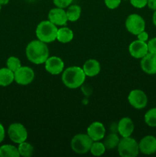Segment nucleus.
<instances>
[{
	"instance_id": "obj_1",
	"label": "nucleus",
	"mask_w": 156,
	"mask_h": 157,
	"mask_svg": "<svg viewBox=\"0 0 156 157\" xmlns=\"http://www.w3.org/2000/svg\"><path fill=\"white\" fill-rule=\"evenodd\" d=\"M25 55L28 60L33 64H44L49 58V49L46 43L38 39L33 40L28 44Z\"/></svg>"
},
{
	"instance_id": "obj_2",
	"label": "nucleus",
	"mask_w": 156,
	"mask_h": 157,
	"mask_svg": "<svg viewBox=\"0 0 156 157\" xmlns=\"http://www.w3.org/2000/svg\"><path fill=\"white\" fill-rule=\"evenodd\" d=\"M86 75L82 67L72 66L64 70L61 80L64 85L70 89H76L84 84Z\"/></svg>"
},
{
	"instance_id": "obj_3",
	"label": "nucleus",
	"mask_w": 156,
	"mask_h": 157,
	"mask_svg": "<svg viewBox=\"0 0 156 157\" xmlns=\"http://www.w3.org/2000/svg\"><path fill=\"white\" fill-rule=\"evenodd\" d=\"M58 31V26L49 20H44L37 25L35 34L38 40L48 44L57 40Z\"/></svg>"
},
{
	"instance_id": "obj_4",
	"label": "nucleus",
	"mask_w": 156,
	"mask_h": 157,
	"mask_svg": "<svg viewBox=\"0 0 156 157\" xmlns=\"http://www.w3.org/2000/svg\"><path fill=\"white\" fill-rule=\"evenodd\" d=\"M118 153L122 157H136L139 153V143L131 136L122 137L117 147Z\"/></svg>"
},
{
	"instance_id": "obj_5",
	"label": "nucleus",
	"mask_w": 156,
	"mask_h": 157,
	"mask_svg": "<svg viewBox=\"0 0 156 157\" xmlns=\"http://www.w3.org/2000/svg\"><path fill=\"white\" fill-rule=\"evenodd\" d=\"M93 141L87 133L76 134L70 141V147L77 154H85L90 150Z\"/></svg>"
},
{
	"instance_id": "obj_6",
	"label": "nucleus",
	"mask_w": 156,
	"mask_h": 157,
	"mask_svg": "<svg viewBox=\"0 0 156 157\" xmlns=\"http://www.w3.org/2000/svg\"><path fill=\"white\" fill-rule=\"evenodd\" d=\"M8 135L12 142L19 144L27 140L28 133L23 124L20 123H13L8 128Z\"/></svg>"
},
{
	"instance_id": "obj_7",
	"label": "nucleus",
	"mask_w": 156,
	"mask_h": 157,
	"mask_svg": "<svg viewBox=\"0 0 156 157\" xmlns=\"http://www.w3.org/2000/svg\"><path fill=\"white\" fill-rule=\"evenodd\" d=\"M125 25L129 33L137 35L145 29V21L140 15L133 13L127 17Z\"/></svg>"
},
{
	"instance_id": "obj_8",
	"label": "nucleus",
	"mask_w": 156,
	"mask_h": 157,
	"mask_svg": "<svg viewBox=\"0 0 156 157\" xmlns=\"http://www.w3.org/2000/svg\"><path fill=\"white\" fill-rule=\"evenodd\" d=\"M128 101L133 108L136 110H142L147 106L148 97L143 90L135 89L131 90L128 94Z\"/></svg>"
},
{
	"instance_id": "obj_9",
	"label": "nucleus",
	"mask_w": 156,
	"mask_h": 157,
	"mask_svg": "<svg viewBox=\"0 0 156 157\" xmlns=\"http://www.w3.org/2000/svg\"><path fill=\"white\" fill-rule=\"evenodd\" d=\"M15 81L19 85L26 86L32 84L35 77L33 69L28 66H21L14 72Z\"/></svg>"
},
{
	"instance_id": "obj_10",
	"label": "nucleus",
	"mask_w": 156,
	"mask_h": 157,
	"mask_svg": "<svg viewBox=\"0 0 156 157\" xmlns=\"http://www.w3.org/2000/svg\"><path fill=\"white\" fill-rule=\"evenodd\" d=\"M44 68L47 73L52 75H58L64 70V62L60 57L51 56L44 62Z\"/></svg>"
},
{
	"instance_id": "obj_11",
	"label": "nucleus",
	"mask_w": 156,
	"mask_h": 157,
	"mask_svg": "<svg viewBox=\"0 0 156 157\" xmlns=\"http://www.w3.org/2000/svg\"><path fill=\"white\" fill-rule=\"evenodd\" d=\"M47 18L50 21L57 26H64L68 21L67 13L64 9L55 7L50 9L47 15Z\"/></svg>"
},
{
	"instance_id": "obj_12",
	"label": "nucleus",
	"mask_w": 156,
	"mask_h": 157,
	"mask_svg": "<svg viewBox=\"0 0 156 157\" xmlns=\"http://www.w3.org/2000/svg\"><path fill=\"white\" fill-rule=\"evenodd\" d=\"M128 52L130 55L136 59H141L148 53L147 42L137 39L133 41L128 46Z\"/></svg>"
},
{
	"instance_id": "obj_13",
	"label": "nucleus",
	"mask_w": 156,
	"mask_h": 157,
	"mask_svg": "<svg viewBox=\"0 0 156 157\" xmlns=\"http://www.w3.org/2000/svg\"><path fill=\"white\" fill-rule=\"evenodd\" d=\"M139 152L145 155H152L156 153V137L151 135L144 136L139 143Z\"/></svg>"
},
{
	"instance_id": "obj_14",
	"label": "nucleus",
	"mask_w": 156,
	"mask_h": 157,
	"mask_svg": "<svg viewBox=\"0 0 156 157\" xmlns=\"http://www.w3.org/2000/svg\"><path fill=\"white\" fill-rule=\"evenodd\" d=\"M87 133L93 141H101L105 137L106 128L102 123L96 121L87 127Z\"/></svg>"
},
{
	"instance_id": "obj_15",
	"label": "nucleus",
	"mask_w": 156,
	"mask_h": 157,
	"mask_svg": "<svg viewBox=\"0 0 156 157\" xmlns=\"http://www.w3.org/2000/svg\"><path fill=\"white\" fill-rule=\"evenodd\" d=\"M141 68L148 75H156V54L148 52L145 56L141 58Z\"/></svg>"
},
{
	"instance_id": "obj_16",
	"label": "nucleus",
	"mask_w": 156,
	"mask_h": 157,
	"mask_svg": "<svg viewBox=\"0 0 156 157\" xmlns=\"http://www.w3.org/2000/svg\"><path fill=\"white\" fill-rule=\"evenodd\" d=\"M135 130L132 120L129 117H123L118 122V133L121 137L131 136Z\"/></svg>"
},
{
	"instance_id": "obj_17",
	"label": "nucleus",
	"mask_w": 156,
	"mask_h": 157,
	"mask_svg": "<svg viewBox=\"0 0 156 157\" xmlns=\"http://www.w3.org/2000/svg\"><path fill=\"white\" fill-rule=\"evenodd\" d=\"M86 76L93 78L99 75L101 70V66L99 61L96 59H88L84 62L82 67Z\"/></svg>"
},
{
	"instance_id": "obj_18",
	"label": "nucleus",
	"mask_w": 156,
	"mask_h": 157,
	"mask_svg": "<svg viewBox=\"0 0 156 157\" xmlns=\"http://www.w3.org/2000/svg\"><path fill=\"white\" fill-rule=\"evenodd\" d=\"M15 81V75L12 71L6 67L0 68V86L7 87Z\"/></svg>"
},
{
	"instance_id": "obj_19",
	"label": "nucleus",
	"mask_w": 156,
	"mask_h": 157,
	"mask_svg": "<svg viewBox=\"0 0 156 157\" xmlns=\"http://www.w3.org/2000/svg\"><path fill=\"white\" fill-rule=\"evenodd\" d=\"M73 32L68 27L61 26V28L58 29V35H57V40L59 42L63 44H67L70 42L73 39Z\"/></svg>"
},
{
	"instance_id": "obj_20",
	"label": "nucleus",
	"mask_w": 156,
	"mask_h": 157,
	"mask_svg": "<svg viewBox=\"0 0 156 157\" xmlns=\"http://www.w3.org/2000/svg\"><path fill=\"white\" fill-rule=\"evenodd\" d=\"M103 139L104 145H105L106 149L108 150H112L115 148H117L119 141H120V138L117 133H113V132H111Z\"/></svg>"
},
{
	"instance_id": "obj_21",
	"label": "nucleus",
	"mask_w": 156,
	"mask_h": 157,
	"mask_svg": "<svg viewBox=\"0 0 156 157\" xmlns=\"http://www.w3.org/2000/svg\"><path fill=\"white\" fill-rule=\"evenodd\" d=\"M18 147L11 144H5L0 147V157H19Z\"/></svg>"
},
{
	"instance_id": "obj_22",
	"label": "nucleus",
	"mask_w": 156,
	"mask_h": 157,
	"mask_svg": "<svg viewBox=\"0 0 156 157\" xmlns=\"http://www.w3.org/2000/svg\"><path fill=\"white\" fill-rule=\"evenodd\" d=\"M81 7L78 5H70L67 7V9L66 10L67 13V19L69 21L74 22L76 21L80 18L81 15Z\"/></svg>"
},
{
	"instance_id": "obj_23",
	"label": "nucleus",
	"mask_w": 156,
	"mask_h": 157,
	"mask_svg": "<svg viewBox=\"0 0 156 157\" xmlns=\"http://www.w3.org/2000/svg\"><path fill=\"white\" fill-rule=\"evenodd\" d=\"M18 152H19L20 156L23 157H30L34 153V147L30 143L27 141L21 143L18 145Z\"/></svg>"
},
{
	"instance_id": "obj_24",
	"label": "nucleus",
	"mask_w": 156,
	"mask_h": 157,
	"mask_svg": "<svg viewBox=\"0 0 156 157\" xmlns=\"http://www.w3.org/2000/svg\"><path fill=\"white\" fill-rule=\"evenodd\" d=\"M106 149L105 145L103 143L100 141H93L91 147H90V152L91 154L94 156H100L105 153Z\"/></svg>"
},
{
	"instance_id": "obj_25",
	"label": "nucleus",
	"mask_w": 156,
	"mask_h": 157,
	"mask_svg": "<svg viewBox=\"0 0 156 157\" xmlns=\"http://www.w3.org/2000/svg\"><path fill=\"white\" fill-rule=\"evenodd\" d=\"M145 123L150 127H156V107L148 110L144 116Z\"/></svg>"
},
{
	"instance_id": "obj_26",
	"label": "nucleus",
	"mask_w": 156,
	"mask_h": 157,
	"mask_svg": "<svg viewBox=\"0 0 156 157\" xmlns=\"http://www.w3.org/2000/svg\"><path fill=\"white\" fill-rule=\"evenodd\" d=\"M6 66H7L8 68L15 72L22 65H21L19 58L15 56H11L6 61Z\"/></svg>"
},
{
	"instance_id": "obj_27",
	"label": "nucleus",
	"mask_w": 156,
	"mask_h": 157,
	"mask_svg": "<svg viewBox=\"0 0 156 157\" xmlns=\"http://www.w3.org/2000/svg\"><path fill=\"white\" fill-rule=\"evenodd\" d=\"M73 0H53V3L56 7L66 9L72 4Z\"/></svg>"
},
{
	"instance_id": "obj_28",
	"label": "nucleus",
	"mask_w": 156,
	"mask_h": 157,
	"mask_svg": "<svg viewBox=\"0 0 156 157\" xmlns=\"http://www.w3.org/2000/svg\"><path fill=\"white\" fill-rule=\"evenodd\" d=\"M122 0H104L106 6L110 9H116L120 6Z\"/></svg>"
},
{
	"instance_id": "obj_29",
	"label": "nucleus",
	"mask_w": 156,
	"mask_h": 157,
	"mask_svg": "<svg viewBox=\"0 0 156 157\" xmlns=\"http://www.w3.org/2000/svg\"><path fill=\"white\" fill-rule=\"evenodd\" d=\"M129 2L133 7L136 9H142L147 6L148 0H129Z\"/></svg>"
},
{
	"instance_id": "obj_30",
	"label": "nucleus",
	"mask_w": 156,
	"mask_h": 157,
	"mask_svg": "<svg viewBox=\"0 0 156 157\" xmlns=\"http://www.w3.org/2000/svg\"><path fill=\"white\" fill-rule=\"evenodd\" d=\"M147 44H148V52L156 54V37L148 40V42H147Z\"/></svg>"
},
{
	"instance_id": "obj_31",
	"label": "nucleus",
	"mask_w": 156,
	"mask_h": 157,
	"mask_svg": "<svg viewBox=\"0 0 156 157\" xmlns=\"http://www.w3.org/2000/svg\"><path fill=\"white\" fill-rule=\"evenodd\" d=\"M136 36H137L138 39L140 40V41H142L147 42V41H148V32H145V30L141 32L140 33L138 34Z\"/></svg>"
},
{
	"instance_id": "obj_32",
	"label": "nucleus",
	"mask_w": 156,
	"mask_h": 157,
	"mask_svg": "<svg viewBox=\"0 0 156 157\" xmlns=\"http://www.w3.org/2000/svg\"><path fill=\"white\" fill-rule=\"evenodd\" d=\"M147 6L151 10H156V0H148L147 2Z\"/></svg>"
},
{
	"instance_id": "obj_33",
	"label": "nucleus",
	"mask_w": 156,
	"mask_h": 157,
	"mask_svg": "<svg viewBox=\"0 0 156 157\" xmlns=\"http://www.w3.org/2000/svg\"><path fill=\"white\" fill-rule=\"evenodd\" d=\"M5 136H6V130L2 124H0V144L4 140Z\"/></svg>"
},
{
	"instance_id": "obj_34",
	"label": "nucleus",
	"mask_w": 156,
	"mask_h": 157,
	"mask_svg": "<svg viewBox=\"0 0 156 157\" xmlns=\"http://www.w3.org/2000/svg\"><path fill=\"white\" fill-rule=\"evenodd\" d=\"M152 22L154 25L156 27V10L154 11V13L152 15Z\"/></svg>"
},
{
	"instance_id": "obj_35",
	"label": "nucleus",
	"mask_w": 156,
	"mask_h": 157,
	"mask_svg": "<svg viewBox=\"0 0 156 157\" xmlns=\"http://www.w3.org/2000/svg\"><path fill=\"white\" fill-rule=\"evenodd\" d=\"M9 0H0V4L1 6H6L7 4H9Z\"/></svg>"
},
{
	"instance_id": "obj_36",
	"label": "nucleus",
	"mask_w": 156,
	"mask_h": 157,
	"mask_svg": "<svg viewBox=\"0 0 156 157\" xmlns=\"http://www.w3.org/2000/svg\"><path fill=\"white\" fill-rule=\"evenodd\" d=\"M1 9H2V6L1 4H0V12H1Z\"/></svg>"
},
{
	"instance_id": "obj_37",
	"label": "nucleus",
	"mask_w": 156,
	"mask_h": 157,
	"mask_svg": "<svg viewBox=\"0 0 156 157\" xmlns=\"http://www.w3.org/2000/svg\"><path fill=\"white\" fill-rule=\"evenodd\" d=\"M124 1H127V0H124Z\"/></svg>"
}]
</instances>
